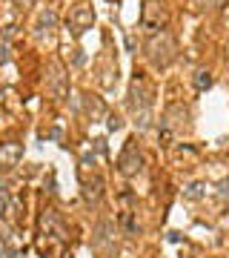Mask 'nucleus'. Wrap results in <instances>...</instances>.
Here are the masks:
<instances>
[{
  "mask_svg": "<svg viewBox=\"0 0 229 258\" xmlns=\"http://www.w3.org/2000/svg\"><path fill=\"white\" fill-rule=\"evenodd\" d=\"M140 169H143V155H140V146H137L135 138H129L123 146V152L117 155V172L123 178H135L140 175Z\"/></svg>",
  "mask_w": 229,
  "mask_h": 258,
  "instance_id": "8",
  "label": "nucleus"
},
{
  "mask_svg": "<svg viewBox=\"0 0 229 258\" xmlns=\"http://www.w3.org/2000/svg\"><path fill=\"white\" fill-rule=\"evenodd\" d=\"M14 6H20V9H26V6H34V0H14Z\"/></svg>",
  "mask_w": 229,
  "mask_h": 258,
  "instance_id": "21",
  "label": "nucleus"
},
{
  "mask_svg": "<svg viewBox=\"0 0 229 258\" xmlns=\"http://www.w3.org/2000/svg\"><path fill=\"white\" fill-rule=\"evenodd\" d=\"M20 158H23V146L17 141L0 143V169H3V172L14 169V166L20 164Z\"/></svg>",
  "mask_w": 229,
  "mask_h": 258,
  "instance_id": "11",
  "label": "nucleus"
},
{
  "mask_svg": "<svg viewBox=\"0 0 229 258\" xmlns=\"http://www.w3.org/2000/svg\"><path fill=\"white\" fill-rule=\"evenodd\" d=\"M192 132V112L189 106L175 101V104H166L163 115H160V129H158V141L163 146H169L175 138H183Z\"/></svg>",
  "mask_w": 229,
  "mask_h": 258,
  "instance_id": "2",
  "label": "nucleus"
},
{
  "mask_svg": "<svg viewBox=\"0 0 229 258\" xmlns=\"http://www.w3.org/2000/svg\"><path fill=\"white\" fill-rule=\"evenodd\" d=\"M143 55L155 69H169L172 63L178 60V40L172 32H152L143 43Z\"/></svg>",
  "mask_w": 229,
  "mask_h": 258,
  "instance_id": "4",
  "label": "nucleus"
},
{
  "mask_svg": "<svg viewBox=\"0 0 229 258\" xmlns=\"http://www.w3.org/2000/svg\"><path fill=\"white\" fill-rule=\"evenodd\" d=\"M66 247L69 227L57 215V210H43V218H40V253H43V258H63Z\"/></svg>",
  "mask_w": 229,
  "mask_h": 258,
  "instance_id": "1",
  "label": "nucleus"
},
{
  "mask_svg": "<svg viewBox=\"0 0 229 258\" xmlns=\"http://www.w3.org/2000/svg\"><path fill=\"white\" fill-rule=\"evenodd\" d=\"M204 189H206V184H201V181H198V184H189L183 195H186L189 201H198V198H204Z\"/></svg>",
  "mask_w": 229,
  "mask_h": 258,
  "instance_id": "16",
  "label": "nucleus"
},
{
  "mask_svg": "<svg viewBox=\"0 0 229 258\" xmlns=\"http://www.w3.org/2000/svg\"><path fill=\"white\" fill-rule=\"evenodd\" d=\"M129 109L135 112V124L137 129H149L152 127V104H155V86L143 78V75H135L132 83H129V98H126Z\"/></svg>",
  "mask_w": 229,
  "mask_h": 258,
  "instance_id": "3",
  "label": "nucleus"
},
{
  "mask_svg": "<svg viewBox=\"0 0 229 258\" xmlns=\"http://www.w3.org/2000/svg\"><path fill=\"white\" fill-rule=\"evenodd\" d=\"M117 230L109 218L98 221V227L92 230V250L98 253V258H114V247H117Z\"/></svg>",
  "mask_w": 229,
  "mask_h": 258,
  "instance_id": "6",
  "label": "nucleus"
},
{
  "mask_svg": "<svg viewBox=\"0 0 229 258\" xmlns=\"http://www.w3.org/2000/svg\"><path fill=\"white\" fill-rule=\"evenodd\" d=\"M55 26H57V9L55 6H46L43 12H40V17H37V23H34V32H37V37H43Z\"/></svg>",
  "mask_w": 229,
  "mask_h": 258,
  "instance_id": "12",
  "label": "nucleus"
},
{
  "mask_svg": "<svg viewBox=\"0 0 229 258\" xmlns=\"http://www.w3.org/2000/svg\"><path fill=\"white\" fill-rule=\"evenodd\" d=\"M169 23V9L163 0H146L140 9V26L149 32H163Z\"/></svg>",
  "mask_w": 229,
  "mask_h": 258,
  "instance_id": "7",
  "label": "nucleus"
},
{
  "mask_svg": "<svg viewBox=\"0 0 229 258\" xmlns=\"http://www.w3.org/2000/svg\"><path fill=\"white\" fill-rule=\"evenodd\" d=\"M0 258H3V247H0Z\"/></svg>",
  "mask_w": 229,
  "mask_h": 258,
  "instance_id": "23",
  "label": "nucleus"
},
{
  "mask_svg": "<svg viewBox=\"0 0 229 258\" xmlns=\"http://www.w3.org/2000/svg\"><path fill=\"white\" fill-rule=\"evenodd\" d=\"M212 86V75L209 72H195V89L198 92H206Z\"/></svg>",
  "mask_w": 229,
  "mask_h": 258,
  "instance_id": "15",
  "label": "nucleus"
},
{
  "mask_svg": "<svg viewBox=\"0 0 229 258\" xmlns=\"http://www.w3.org/2000/svg\"><path fill=\"white\" fill-rule=\"evenodd\" d=\"M120 221H123V230H126L129 235H140V227L135 224V218H132V212H123V215H120Z\"/></svg>",
  "mask_w": 229,
  "mask_h": 258,
  "instance_id": "17",
  "label": "nucleus"
},
{
  "mask_svg": "<svg viewBox=\"0 0 229 258\" xmlns=\"http://www.w3.org/2000/svg\"><path fill=\"white\" fill-rule=\"evenodd\" d=\"M83 109H86V115L92 118V121H98V118H103L106 115V106H103V101L101 98H95V95H83Z\"/></svg>",
  "mask_w": 229,
  "mask_h": 258,
  "instance_id": "13",
  "label": "nucleus"
},
{
  "mask_svg": "<svg viewBox=\"0 0 229 258\" xmlns=\"http://www.w3.org/2000/svg\"><path fill=\"white\" fill-rule=\"evenodd\" d=\"M78 178H80V195H83V201H86V204H98V201L103 198L106 181H103V175L98 172L95 155H83V158H80Z\"/></svg>",
  "mask_w": 229,
  "mask_h": 258,
  "instance_id": "5",
  "label": "nucleus"
},
{
  "mask_svg": "<svg viewBox=\"0 0 229 258\" xmlns=\"http://www.w3.org/2000/svg\"><path fill=\"white\" fill-rule=\"evenodd\" d=\"M6 210V192H0V212Z\"/></svg>",
  "mask_w": 229,
  "mask_h": 258,
  "instance_id": "22",
  "label": "nucleus"
},
{
  "mask_svg": "<svg viewBox=\"0 0 229 258\" xmlns=\"http://www.w3.org/2000/svg\"><path fill=\"white\" fill-rule=\"evenodd\" d=\"M229 0H195V6H198V12H218V9H224Z\"/></svg>",
  "mask_w": 229,
  "mask_h": 258,
  "instance_id": "14",
  "label": "nucleus"
},
{
  "mask_svg": "<svg viewBox=\"0 0 229 258\" xmlns=\"http://www.w3.org/2000/svg\"><path fill=\"white\" fill-rule=\"evenodd\" d=\"M92 23H95V9H92L89 3H78V6L69 9L66 26H69V32H72L75 37H80L86 29H92Z\"/></svg>",
  "mask_w": 229,
  "mask_h": 258,
  "instance_id": "9",
  "label": "nucleus"
},
{
  "mask_svg": "<svg viewBox=\"0 0 229 258\" xmlns=\"http://www.w3.org/2000/svg\"><path fill=\"white\" fill-rule=\"evenodd\" d=\"M106 124H109V129H112V132H117V129L123 127V121H120L117 115H109V121H106Z\"/></svg>",
  "mask_w": 229,
  "mask_h": 258,
  "instance_id": "20",
  "label": "nucleus"
},
{
  "mask_svg": "<svg viewBox=\"0 0 229 258\" xmlns=\"http://www.w3.org/2000/svg\"><path fill=\"white\" fill-rule=\"evenodd\" d=\"M218 195H221V198H229V178H224V181L218 184Z\"/></svg>",
  "mask_w": 229,
  "mask_h": 258,
  "instance_id": "19",
  "label": "nucleus"
},
{
  "mask_svg": "<svg viewBox=\"0 0 229 258\" xmlns=\"http://www.w3.org/2000/svg\"><path fill=\"white\" fill-rule=\"evenodd\" d=\"M227 23H229V20H227Z\"/></svg>",
  "mask_w": 229,
  "mask_h": 258,
  "instance_id": "24",
  "label": "nucleus"
},
{
  "mask_svg": "<svg viewBox=\"0 0 229 258\" xmlns=\"http://www.w3.org/2000/svg\"><path fill=\"white\" fill-rule=\"evenodd\" d=\"M83 60H86V58H83V49L75 46V49H72V63H75V66H83Z\"/></svg>",
  "mask_w": 229,
  "mask_h": 258,
  "instance_id": "18",
  "label": "nucleus"
},
{
  "mask_svg": "<svg viewBox=\"0 0 229 258\" xmlns=\"http://www.w3.org/2000/svg\"><path fill=\"white\" fill-rule=\"evenodd\" d=\"M46 86H49V92H52L55 101H63L69 95V75L63 72V66L57 60H52L46 66Z\"/></svg>",
  "mask_w": 229,
  "mask_h": 258,
  "instance_id": "10",
  "label": "nucleus"
}]
</instances>
